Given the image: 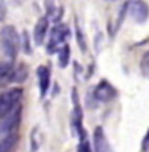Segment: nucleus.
<instances>
[{
  "instance_id": "obj_1",
  "label": "nucleus",
  "mask_w": 149,
  "mask_h": 152,
  "mask_svg": "<svg viewBox=\"0 0 149 152\" xmlns=\"http://www.w3.org/2000/svg\"><path fill=\"white\" fill-rule=\"evenodd\" d=\"M0 38H1V51H3V56H4V61L13 63L15 57L18 54L19 45H20L16 29L12 25H4L1 28Z\"/></svg>"
},
{
  "instance_id": "obj_2",
  "label": "nucleus",
  "mask_w": 149,
  "mask_h": 152,
  "mask_svg": "<svg viewBox=\"0 0 149 152\" xmlns=\"http://www.w3.org/2000/svg\"><path fill=\"white\" fill-rule=\"evenodd\" d=\"M22 98V89L20 88H12L4 91L0 96V115L3 117L4 114L12 111L19 105V101Z\"/></svg>"
},
{
  "instance_id": "obj_3",
  "label": "nucleus",
  "mask_w": 149,
  "mask_h": 152,
  "mask_svg": "<svg viewBox=\"0 0 149 152\" xmlns=\"http://www.w3.org/2000/svg\"><path fill=\"white\" fill-rule=\"evenodd\" d=\"M20 123V107L13 108L12 111H9L7 114H4L1 117V123H0V134L6 136L10 133H16Z\"/></svg>"
},
{
  "instance_id": "obj_4",
  "label": "nucleus",
  "mask_w": 149,
  "mask_h": 152,
  "mask_svg": "<svg viewBox=\"0 0 149 152\" xmlns=\"http://www.w3.org/2000/svg\"><path fill=\"white\" fill-rule=\"evenodd\" d=\"M67 34H69L67 26H64V25H61V23L56 25V26L51 29V32H50V39H48V45H47V47H48V51H50V53L58 51V50H60L58 47L63 45V41H64V38L67 37Z\"/></svg>"
},
{
  "instance_id": "obj_5",
  "label": "nucleus",
  "mask_w": 149,
  "mask_h": 152,
  "mask_svg": "<svg viewBox=\"0 0 149 152\" xmlns=\"http://www.w3.org/2000/svg\"><path fill=\"white\" fill-rule=\"evenodd\" d=\"M127 10H129V15L131 16V19H134L137 23H143L146 22V19L149 16V7L148 4L142 0H134L130 1L127 4Z\"/></svg>"
},
{
  "instance_id": "obj_6",
  "label": "nucleus",
  "mask_w": 149,
  "mask_h": 152,
  "mask_svg": "<svg viewBox=\"0 0 149 152\" xmlns=\"http://www.w3.org/2000/svg\"><path fill=\"white\" fill-rule=\"evenodd\" d=\"M93 151L95 152H112V148L105 136L101 126H98L93 132Z\"/></svg>"
},
{
  "instance_id": "obj_7",
  "label": "nucleus",
  "mask_w": 149,
  "mask_h": 152,
  "mask_svg": "<svg viewBox=\"0 0 149 152\" xmlns=\"http://www.w3.org/2000/svg\"><path fill=\"white\" fill-rule=\"evenodd\" d=\"M93 95H95V98H96L98 101H110L112 96L115 95V91H114V88H112L107 80H102V82H99V85L95 88Z\"/></svg>"
},
{
  "instance_id": "obj_8",
  "label": "nucleus",
  "mask_w": 149,
  "mask_h": 152,
  "mask_svg": "<svg viewBox=\"0 0 149 152\" xmlns=\"http://www.w3.org/2000/svg\"><path fill=\"white\" fill-rule=\"evenodd\" d=\"M48 32V18H39L34 28V42L37 45H41Z\"/></svg>"
},
{
  "instance_id": "obj_9",
  "label": "nucleus",
  "mask_w": 149,
  "mask_h": 152,
  "mask_svg": "<svg viewBox=\"0 0 149 152\" xmlns=\"http://www.w3.org/2000/svg\"><path fill=\"white\" fill-rule=\"evenodd\" d=\"M38 77H39V92L41 96H45L50 88V69L45 66L38 67Z\"/></svg>"
},
{
  "instance_id": "obj_10",
  "label": "nucleus",
  "mask_w": 149,
  "mask_h": 152,
  "mask_svg": "<svg viewBox=\"0 0 149 152\" xmlns=\"http://www.w3.org/2000/svg\"><path fill=\"white\" fill-rule=\"evenodd\" d=\"M69 60H70V48H69V45L63 44L58 50V64H60V67L64 69L69 64Z\"/></svg>"
},
{
  "instance_id": "obj_11",
  "label": "nucleus",
  "mask_w": 149,
  "mask_h": 152,
  "mask_svg": "<svg viewBox=\"0 0 149 152\" xmlns=\"http://www.w3.org/2000/svg\"><path fill=\"white\" fill-rule=\"evenodd\" d=\"M26 75H28L26 67H25V66H19L18 69H13V70H12L9 80H12V82H22V80L26 79Z\"/></svg>"
},
{
  "instance_id": "obj_12",
  "label": "nucleus",
  "mask_w": 149,
  "mask_h": 152,
  "mask_svg": "<svg viewBox=\"0 0 149 152\" xmlns=\"http://www.w3.org/2000/svg\"><path fill=\"white\" fill-rule=\"evenodd\" d=\"M140 70H142V73L149 77V51L148 53H145L143 57H142V61H140Z\"/></svg>"
},
{
  "instance_id": "obj_13",
  "label": "nucleus",
  "mask_w": 149,
  "mask_h": 152,
  "mask_svg": "<svg viewBox=\"0 0 149 152\" xmlns=\"http://www.w3.org/2000/svg\"><path fill=\"white\" fill-rule=\"evenodd\" d=\"M22 47H23V50H25L26 53L31 51V48H29V42H28V34H26V32H23V37H22Z\"/></svg>"
},
{
  "instance_id": "obj_14",
  "label": "nucleus",
  "mask_w": 149,
  "mask_h": 152,
  "mask_svg": "<svg viewBox=\"0 0 149 152\" xmlns=\"http://www.w3.org/2000/svg\"><path fill=\"white\" fill-rule=\"evenodd\" d=\"M79 152H91V148H89V143L83 139L79 145Z\"/></svg>"
},
{
  "instance_id": "obj_15",
  "label": "nucleus",
  "mask_w": 149,
  "mask_h": 152,
  "mask_svg": "<svg viewBox=\"0 0 149 152\" xmlns=\"http://www.w3.org/2000/svg\"><path fill=\"white\" fill-rule=\"evenodd\" d=\"M142 148H143V151H148L149 149V129H148V132H146V134H145V139H143Z\"/></svg>"
}]
</instances>
